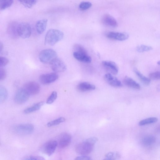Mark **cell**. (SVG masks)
Masks as SVG:
<instances>
[{"mask_svg":"<svg viewBox=\"0 0 160 160\" xmlns=\"http://www.w3.org/2000/svg\"><path fill=\"white\" fill-rule=\"evenodd\" d=\"M63 32L58 30L51 29L47 32L45 38V44L47 45L53 46L63 38Z\"/></svg>","mask_w":160,"mask_h":160,"instance_id":"obj_1","label":"cell"},{"mask_svg":"<svg viewBox=\"0 0 160 160\" xmlns=\"http://www.w3.org/2000/svg\"><path fill=\"white\" fill-rule=\"evenodd\" d=\"M57 52L51 49H45L41 51L39 54L40 61L44 63H51L58 58Z\"/></svg>","mask_w":160,"mask_h":160,"instance_id":"obj_2","label":"cell"},{"mask_svg":"<svg viewBox=\"0 0 160 160\" xmlns=\"http://www.w3.org/2000/svg\"><path fill=\"white\" fill-rule=\"evenodd\" d=\"M94 145L87 139L82 142L77 144L75 147V150L79 154L87 155L92 151Z\"/></svg>","mask_w":160,"mask_h":160,"instance_id":"obj_3","label":"cell"},{"mask_svg":"<svg viewBox=\"0 0 160 160\" xmlns=\"http://www.w3.org/2000/svg\"><path fill=\"white\" fill-rule=\"evenodd\" d=\"M18 33L19 36L23 38L30 37L31 34V28L30 24L25 22H22L18 24Z\"/></svg>","mask_w":160,"mask_h":160,"instance_id":"obj_4","label":"cell"},{"mask_svg":"<svg viewBox=\"0 0 160 160\" xmlns=\"http://www.w3.org/2000/svg\"><path fill=\"white\" fill-rule=\"evenodd\" d=\"M34 130V127L31 124H20L15 128L16 132L20 135H27L32 133Z\"/></svg>","mask_w":160,"mask_h":160,"instance_id":"obj_5","label":"cell"},{"mask_svg":"<svg viewBox=\"0 0 160 160\" xmlns=\"http://www.w3.org/2000/svg\"><path fill=\"white\" fill-rule=\"evenodd\" d=\"M30 95L23 88H21L17 91L14 98L15 102L18 104L25 102L28 99Z\"/></svg>","mask_w":160,"mask_h":160,"instance_id":"obj_6","label":"cell"},{"mask_svg":"<svg viewBox=\"0 0 160 160\" xmlns=\"http://www.w3.org/2000/svg\"><path fill=\"white\" fill-rule=\"evenodd\" d=\"M30 95H35L39 92L40 87L37 82L30 81L26 82L24 84L23 88Z\"/></svg>","mask_w":160,"mask_h":160,"instance_id":"obj_7","label":"cell"},{"mask_svg":"<svg viewBox=\"0 0 160 160\" xmlns=\"http://www.w3.org/2000/svg\"><path fill=\"white\" fill-rule=\"evenodd\" d=\"M50 64L51 69L55 72H63L67 69V66L64 62L58 58L54 60Z\"/></svg>","mask_w":160,"mask_h":160,"instance_id":"obj_8","label":"cell"},{"mask_svg":"<svg viewBox=\"0 0 160 160\" xmlns=\"http://www.w3.org/2000/svg\"><path fill=\"white\" fill-rule=\"evenodd\" d=\"M58 77V75L56 73L43 74L40 76L39 81L43 84H48L57 80Z\"/></svg>","mask_w":160,"mask_h":160,"instance_id":"obj_9","label":"cell"},{"mask_svg":"<svg viewBox=\"0 0 160 160\" xmlns=\"http://www.w3.org/2000/svg\"><path fill=\"white\" fill-rule=\"evenodd\" d=\"M106 37L111 39L123 41L128 38L129 35L125 32H110L107 33Z\"/></svg>","mask_w":160,"mask_h":160,"instance_id":"obj_10","label":"cell"},{"mask_svg":"<svg viewBox=\"0 0 160 160\" xmlns=\"http://www.w3.org/2000/svg\"><path fill=\"white\" fill-rule=\"evenodd\" d=\"M19 24L16 21H12L8 25L7 32L9 36L12 38H18V27Z\"/></svg>","mask_w":160,"mask_h":160,"instance_id":"obj_11","label":"cell"},{"mask_svg":"<svg viewBox=\"0 0 160 160\" xmlns=\"http://www.w3.org/2000/svg\"><path fill=\"white\" fill-rule=\"evenodd\" d=\"M102 64L109 73L113 75H117L118 73V68L115 62L111 61L105 60L102 62Z\"/></svg>","mask_w":160,"mask_h":160,"instance_id":"obj_12","label":"cell"},{"mask_svg":"<svg viewBox=\"0 0 160 160\" xmlns=\"http://www.w3.org/2000/svg\"><path fill=\"white\" fill-rule=\"evenodd\" d=\"M57 146V142L55 140L49 141L46 143L42 147V150L48 156L52 155Z\"/></svg>","mask_w":160,"mask_h":160,"instance_id":"obj_13","label":"cell"},{"mask_svg":"<svg viewBox=\"0 0 160 160\" xmlns=\"http://www.w3.org/2000/svg\"><path fill=\"white\" fill-rule=\"evenodd\" d=\"M104 79L106 82L110 85L115 87H120L122 84L121 82L112 74L108 73L104 76Z\"/></svg>","mask_w":160,"mask_h":160,"instance_id":"obj_14","label":"cell"},{"mask_svg":"<svg viewBox=\"0 0 160 160\" xmlns=\"http://www.w3.org/2000/svg\"><path fill=\"white\" fill-rule=\"evenodd\" d=\"M71 140V137L68 133H64L60 136L57 146L60 148H64L68 146L70 144Z\"/></svg>","mask_w":160,"mask_h":160,"instance_id":"obj_15","label":"cell"},{"mask_svg":"<svg viewBox=\"0 0 160 160\" xmlns=\"http://www.w3.org/2000/svg\"><path fill=\"white\" fill-rule=\"evenodd\" d=\"M102 23L106 25L112 27H116L118 23L115 19L112 16L108 14H105L102 18Z\"/></svg>","mask_w":160,"mask_h":160,"instance_id":"obj_16","label":"cell"},{"mask_svg":"<svg viewBox=\"0 0 160 160\" xmlns=\"http://www.w3.org/2000/svg\"><path fill=\"white\" fill-rule=\"evenodd\" d=\"M124 83L127 86L130 88L140 90L141 87L139 84L131 78L128 76H125L123 78Z\"/></svg>","mask_w":160,"mask_h":160,"instance_id":"obj_17","label":"cell"},{"mask_svg":"<svg viewBox=\"0 0 160 160\" xmlns=\"http://www.w3.org/2000/svg\"><path fill=\"white\" fill-rule=\"evenodd\" d=\"M73 55L76 59L80 62L87 63L91 62L92 58L88 53H81L74 52Z\"/></svg>","mask_w":160,"mask_h":160,"instance_id":"obj_18","label":"cell"},{"mask_svg":"<svg viewBox=\"0 0 160 160\" xmlns=\"http://www.w3.org/2000/svg\"><path fill=\"white\" fill-rule=\"evenodd\" d=\"M77 88L79 91L84 92L94 90L96 87L95 85L89 82H83L78 85Z\"/></svg>","mask_w":160,"mask_h":160,"instance_id":"obj_19","label":"cell"},{"mask_svg":"<svg viewBox=\"0 0 160 160\" xmlns=\"http://www.w3.org/2000/svg\"><path fill=\"white\" fill-rule=\"evenodd\" d=\"M48 21L47 19H43L37 22L36 24V28L38 33L42 34L45 31Z\"/></svg>","mask_w":160,"mask_h":160,"instance_id":"obj_20","label":"cell"},{"mask_svg":"<svg viewBox=\"0 0 160 160\" xmlns=\"http://www.w3.org/2000/svg\"><path fill=\"white\" fill-rule=\"evenodd\" d=\"M44 102H41L37 103L33 106L26 108L24 110V113L25 114H28L39 110L43 105Z\"/></svg>","mask_w":160,"mask_h":160,"instance_id":"obj_21","label":"cell"},{"mask_svg":"<svg viewBox=\"0 0 160 160\" xmlns=\"http://www.w3.org/2000/svg\"><path fill=\"white\" fill-rule=\"evenodd\" d=\"M134 71L139 80L144 85H148L150 84V79L149 78L145 77L136 68L134 69Z\"/></svg>","mask_w":160,"mask_h":160,"instance_id":"obj_22","label":"cell"},{"mask_svg":"<svg viewBox=\"0 0 160 160\" xmlns=\"http://www.w3.org/2000/svg\"><path fill=\"white\" fill-rule=\"evenodd\" d=\"M156 141L155 137L152 135L145 136L142 140L143 144L145 146H148L154 143Z\"/></svg>","mask_w":160,"mask_h":160,"instance_id":"obj_23","label":"cell"},{"mask_svg":"<svg viewBox=\"0 0 160 160\" xmlns=\"http://www.w3.org/2000/svg\"><path fill=\"white\" fill-rule=\"evenodd\" d=\"M8 93L6 88L0 85V103L4 102L7 99Z\"/></svg>","mask_w":160,"mask_h":160,"instance_id":"obj_24","label":"cell"},{"mask_svg":"<svg viewBox=\"0 0 160 160\" xmlns=\"http://www.w3.org/2000/svg\"><path fill=\"white\" fill-rule=\"evenodd\" d=\"M158 121V118L156 117H150L141 120L139 122L138 124L140 126H143L155 123Z\"/></svg>","mask_w":160,"mask_h":160,"instance_id":"obj_25","label":"cell"},{"mask_svg":"<svg viewBox=\"0 0 160 160\" xmlns=\"http://www.w3.org/2000/svg\"><path fill=\"white\" fill-rule=\"evenodd\" d=\"M120 154L117 152H110L107 153L105 156V159L114 160L120 157Z\"/></svg>","mask_w":160,"mask_h":160,"instance_id":"obj_26","label":"cell"},{"mask_svg":"<svg viewBox=\"0 0 160 160\" xmlns=\"http://www.w3.org/2000/svg\"><path fill=\"white\" fill-rule=\"evenodd\" d=\"M25 7L30 8L36 3L37 0H18Z\"/></svg>","mask_w":160,"mask_h":160,"instance_id":"obj_27","label":"cell"},{"mask_svg":"<svg viewBox=\"0 0 160 160\" xmlns=\"http://www.w3.org/2000/svg\"><path fill=\"white\" fill-rule=\"evenodd\" d=\"M65 121V119L64 118L61 117L52 121L49 122L47 124V126L48 127H50L58 125L61 123L64 122Z\"/></svg>","mask_w":160,"mask_h":160,"instance_id":"obj_28","label":"cell"},{"mask_svg":"<svg viewBox=\"0 0 160 160\" xmlns=\"http://www.w3.org/2000/svg\"><path fill=\"white\" fill-rule=\"evenodd\" d=\"M73 49L74 52L81 53H88L85 49L81 45L78 44H76L73 46Z\"/></svg>","mask_w":160,"mask_h":160,"instance_id":"obj_29","label":"cell"},{"mask_svg":"<svg viewBox=\"0 0 160 160\" xmlns=\"http://www.w3.org/2000/svg\"><path fill=\"white\" fill-rule=\"evenodd\" d=\"M152 49V48L151 46L144 45H139L136 48L137 51L140 52L148 51Z\"/></svg>","mask_w":160,"mask_h":160,"instance_id":"obj_30","label":"cell"},{"mask_svg":"<svg viewBox=\"0 0 160 160\" xmlns=\"http://www.w3.org/2000/svg\"><path fill=\"white\" fill-rule=\"evenodd\" d=\"M13 2V0H5L0 5V9L3 10L10 7Z\"/></svg>","mask_w":160,"mask_h":160,"instance_id":"obj_31","label":"cell"},{"mask_svg":"<svg viewBox=\"0 0 160 160\" xmlns=\"http://www.w3.org/2000/svg\"><path fill=\"white\" fill-rule=\"evenodd\" d=\"M92 4L89 2H82L79 5V8L82 10H85L88 9L91 7Z\"/></svg>","mask_w":160,"mask_h":160,"instance_id":"obj_32","label":"cell"},{"mask_svg":"<svg viewBox=\"0 0 160 160\" xmlns=\"http://www.w3.org/2000/svg\"><path fill=\"white\" fill-rule=\"evenodd\" d=\"M57 97V93L56 91H53L48 98L46 103L51 104L56 99Z\"/></svg>","mask_w":160,"mask_h":160,"instance_id":"obj_33","label":"cell"},{"mask_svg":"<svg viewBox=\"0 0 160 160\" xmlns=\"http://www.w3.org/2000/svg\"><path fill=\"white\" fill-rule=\"evenodd\" d=\"M160 72L157 71L150 73L149 75V78L152 80H158L160 79Z\"/></svg>","mask_w":160,"mask_h":160,"instance_id":"obj_34","label":"cell"},{"mask_svg":"<svg viewBox=\"0 0 160 160\" xmlns=\"http://www.w3.org/2000/svg\"><path fill=\"white\" fill-rule=\"evenodd\" d=\"M8 62L7 58L0 56V67L5 66L8 64Z\"/></svg>","mask_w":160,"mask_h":160,"instance_id":"obj_35","label":"cell"},{"mask_svg":"<svg viewBox=\"0 0 160 160\" xmlns=\"http://www.w3.org/2000/svg\"><path fill=\"white\" fill-rule=\"evenodd\" d=\"M25 159L31 160H43L45 159L43 157L40 156H31L26 158Z\"/></svg>","mask_w":160,"mask_h":160,"instance_id":"obj_36","label":"cell"},{"mask_svg":"<svg viewBox=\"0 0 160 160\" xmlns=\"http://www.w3.org/2000/svg\"><path fill=\"white\" fill-rule=\"evenodd\" d=\"M92 158L90 157L87 155H82L81 156L77 157L75 160H91Z\"/></svg>","mask_w":160,"mask_h":160,"instance_id":"obj_37","label":"cell"},{"mask_svg":"<svg viewBox=\"0 0 160 160\" xmlns=\"http://www.w3.org/2000/svg\"><path fill=\"white\" fill-rule=\"evenodd\" d=\"M6 76V72L5 69L0 68V81L4 79Z\"/></svg>","mask_w":160,"mask_h":160,"instance_id":"obj_38","label":"cell"},{"mask_svg":"<svg viewBox=\"0 0 160 160\" xmlns=\"http://www.w3.org/2000/svg\"><path fill=\"white\" fill-rule=\"evenodd\" d=\"M3 45L2 43L0 41V52L2 51L3 49Z\"/></svg>","mask_w":160,"mask_h":160,"instance_id":"obj_39","label":"cell"},{"mask_svg":"<svg viewBox=\"0 0 160 160\" xmlns=\"http://www.w3.org/2000/svg\"><path fill=\"white\" fill-rule=\"evenodd\" d=\"M158 64H159V63H160V62H159V61H158Z\"/></svg>","mask_w":160,"mask_h":160,"instance_id":"obj_40","label":"cell"},{"mask_svg":"<svg viewBox=\"0 0 160 160\" xmlns=\"http://www.w3.org/2000/svg\"></svg>","mask_w":160,"mask_h":160,"instance_id":"obj_41","label":"cell"}]
</instances>
